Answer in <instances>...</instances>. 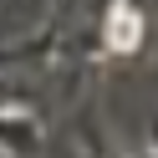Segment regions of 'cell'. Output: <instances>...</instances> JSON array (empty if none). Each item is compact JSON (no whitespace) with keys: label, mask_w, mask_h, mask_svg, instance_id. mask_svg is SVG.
<instances>
[{"label":"cell","mask_w":158,"mask_h":158,"mask_svg":"<svg viewBox=\"0 0 158 158\" xmlns=\"http://www.w3.org/2000/svg\"><path fill=\"white\" fill-rule=\"evenodd\" d=\"M112 46L123 51V46H138V15L133 10H117L112 15Z\"/></svg>","instance_id":"cell-1"}]
</instances>
